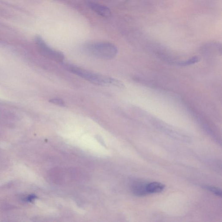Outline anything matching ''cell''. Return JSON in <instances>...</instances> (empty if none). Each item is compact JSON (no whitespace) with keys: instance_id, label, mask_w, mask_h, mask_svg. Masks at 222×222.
I'll use <instances>...</instances> for the list:
<instances>
[{"instance_id":"obj_1","label":"cell","mask_w":222,"mask_h":222,"mask_svg":"<svg viewBox=\"0 0 222 222\" xmlns=\"http://www.w3.org/2000/svg\"><path fill=\"white\" fill-rule=\"evenodd\" d=\"M63 65L64 68L67 71L94 84L99 86L112 85L119 88H124V84L115 78L96 74L78 67L72 64L63 63Z\"/></svg>"},{"instance_id":"obj_2","label":"cell","mask_w":222,"mask_h":222,"mask_svg":"<svg viewBox=\"0 0 222 222\" xmlns=\"http://www.w3.org/2000/svg\"><path fill=\"white\" fill-rule=\"evenodd\" d=\"M86 51L90 55L104 59H110L117 55L118 49L113 44L109 42H98L86 47Z\"/></svg>"},{"instance_id":"obj_3","label":"cell","mask_w":222,"mask_h":222,"mask_svg":"<svg viewBox=\"0 0 222 222\" xmlns=\"http://www.w3.org/2000/svg\"><path fill=\"white\" fill-rule=\"evenodd\" d=\"M35 41L40 50V53L43 56L57 62H63L64 56L62 52L50 48L40 36H36Z\"/></svg>"},{"instance_id":"obj_4","label":"cell","mask_w":222,"mask_h":222,"mask_svg":"<svg viewBox=\"0 0 222 222\" xmlns=\"http://www.w3.org/2000/svg\"><path fill=\"white\" fill-rule=\"evenodd\" d=\"M90 8L98 15L105 17H108L111 15L110 9L106 6L93 2H89Z\"/></svg>"},{"instance_id":"obj_5","label":"cell","mask_w":222,"mask_h":222,"mask_svg":"<svg viewBox=\"0 0 222 222\" xmlns=\"http://www.w3.org/2000/svg\"><path fill=\"white\" fill-rule=\"evenodd\" d=\"M147 184L138 182L133 184L132 187L133 193L138 196H144L148 194L146 190Z\"/></svg>"},{"instance_id":"obj_6","label":"cell","mask_w":222,"mask_h":222,"mask_svg":"<svg viewBox=\"0 0 222 222\" xmlns=\"http://www.w3.org/2000/svg\"><path fill=\"white\" fill-rule=\"evenodd\" d=\"M164 188V185L159 182H151L146 185V190L148 194L159 193L163 191Z\"/></svg>"},{"instance_id":"obj_7","label":"cell","mask_w":222,"mask_h":222,"mask_svg":"<svg viewBox=\"0 0 222 222\" xmlns=\"http://www.w3.org/2000/svg\"><path fill=\"white\" fill-rule=\"evenodd\" d=\"M199 57L197 56H194L189 59L188 60L185 61L179 62L176 63V64L180 66H189L190 65L197 63L199 61Z\"/></svg>"},{"instance_id":"obj_8","label":"cell","mask_w":222,"mask_h":222,"mask_svg":"<svg viewBox=\"0 0 222 222\" xmlns=\"http://www.w3.org/2000/svg\"><path fill=\"white\" fill-rule=\"evenodd\" d=\"M203 187L207 189V190H209L210 192H212V193H214L216 195H217L218 196L221 197L222 191L220 188L211 187V186H203Z\"/></svg>"},{"instance_id":"obj_9","label":"cell","mask_w":222,"mask_h":222,"mask_svg":"<svg viewBox=\"0 0 222 222\" xmlns=\"http://www.w3.org/2000/svg\"><path fill=\"white\" fill-rule=\"evenodd\" d=\"M50 102L51 103L54 104L56 105H59L60 106H64L65 102L62 99L59 98H53L50 100Z\"/></svg>"},{"instance_id":"obj_10","label":"cell","mask_w":222,"mask_h":222,"mask_svg":"<svg viewBox=\"0 0 222 222\" xmlns=\"http://www.w3.org/2000/svg\"><path fill=\"white\" fill-rule=\"evenodd\" d=\"M36 198H37V197H36L35 195L31 194L27 198V200L28 201L32 202Z\"/></svg>"}]
</instances>
